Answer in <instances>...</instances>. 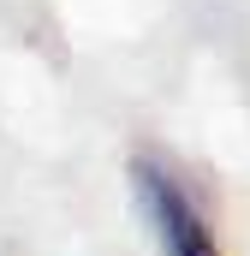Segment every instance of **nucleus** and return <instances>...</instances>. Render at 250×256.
I'll return each instance as SVG.
<instances>
[{
    "label": "nucleus",
    "instance_id": "1",
    "mask_svg": "<svg viewBox=\"0 0 250 256\" xmlns=\"http://www.w3.org/2000/svg\"><path fill=\"white\" fill-rule=\"evenodd\" d=\"M131 179H137V196H143V214H149V226H155L161 256H220L208 220H202V208L190 202V191L161 167V161H137Z\"/></svg>",
    "mask_w": 250,
    "mask_h": 256
}]
</instances>
